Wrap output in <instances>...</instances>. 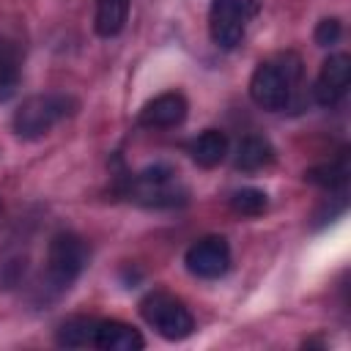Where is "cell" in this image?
<instances>
[{"mask_svg": "<svg viewBox=\"0 0 351 351\" xmlns=\"http://www.w3.org/2000/svg\"><path fill=\"white\" fill-rule=\"evenodd\" d=\"M186 154L200 167H217L228 156V137L219 129H206L186 143Z\"/></svg>", "mask_w": 351, "mask_h": 351, "instance_id": "obj_11", "label": "cell"}, {"mask_svg": "<svg viewBox=\"0 0 351 351\" xmlns=\"http://www.w3.org/2000/svg\"><path fill=\"white\" fill-rule=\"evenodd\" d=\"M186 269L200 277V280H219L230 269V247L222 236H206L197 239L186 255H184Z\"/></svg>", "mask_w": 351, "mask_h": 351, "instance_id": "obj_7", "label": "cell"}, {"mask_svg": "<svg viewBox=\"0 0 351 351\" xmlns=\"http://www.w3.org/2000/svg\"><path fill=\"white\" fill-rule=\"evenodd\" d=\"M274 162V148L266 137H258V134H250L239 143L236 148V170H244V173H255V170H263Z\"/></svg>", "mask_w": 351, "mask_h": 351, "instance_id": "obj_12", "label": "cell"}, {"mask_svg": "<svg viewBox=\"0 0 351 351\" xmlns=\"http://www.w3.org/2000/svg\"><path fill=\"white\" fill-rule=\"evenodd\" d=\"M25 269H27L25 258H11V261L0 263V288L3 291L16 288L22 282V277H25Z\"/></svg>", "mask_w": 351, "mask_h": 351, "instance_id": "obj_18", "label": "cell"}, {"mask_svg": "<svg viewBox=\"0 0 351 351\" xmlns=\"http://www.w3.org/2000/svg\"><path fill=\"white\" fill-rule=\"evenodd\" d=\"M126 197L151 208H173L186 203V186L178 181V173L173 167L154 165L129 178Z\"/></svg>", "mask_w": 351, "mask_h": 351, "instance_id": "obj_3", "label": "cell"}, {"mask_svg": "<svg viewBox=\"0 0 351 351\" xmlns=\"http://www.w3.org/2000/svg\"><path fill=\"white\" fill-rule=\"evenodd\" d=\"M145 346L143 335L123 324V321H96V335H93V348L101 351H140Z\"/></svg>", "mask_w": 351, "mask_h": 351, "instance_id": "obj_10", "label": "cell"}, {"mask_svg": "<svg viewBox=\"0 0 351 351\" xmlns=\"http://www.w3.org/2000/svg\"><path fill=\"white\" fill-rule=\"evenodd\" d=\"M186 110H189V104H186L184 93L167 90V93H159V96H154L151 101L143 104V110L137 115V123L145 126V129H173V126L184 123Z\"/></svg>", "mask_w": 351, "mask_h": 351, "instance_id": "obj_9", "label": "cell"}, {"mask_svg": "<svg viewBox=\"0 0 351 351\" xmlns=\"http://www.w3.org/2000/svg\"><path fill=\"white\" fill-rule=\"evenodd\" d=\"M88 263V247L77 233H55L47 247V269L44 285L52 293H63L74 285Z\"/></svg>", "mask_w": 351, "mask_h": 351, "instance_id": "obj_2", "label": "cell"}, {"mask_svg": "<svg viewBox=\"0 0 351 351\" xmlns=\"http://www.w3.org/2000/svg\"><path fill=\"white\" fill-rule=\"evenodd\" d=\"M266 206H269L266 192L255 189V186H244V189H236L230 195V208L241 217H261L266 211Z\"/></svg>", "mask_w": 351, "mask_h": 351, "instance_id": "obj_17", "label": "cell"}, {"mask_svg": "<svg viewBox=\"0 0 351 351\" xmlns=\"http://www.w3.org/2000/svg\"><path fill=\"white\" fill-rule=\"evenodd\" d=\"M140 315L165 340H184L195 332V318L189 307L167 291H151L140 302Z\"/></svg>", "mask_w": 351, "mask_h": 351, "instance_id": "obj_5", "label": "cell"}, {"mask_svg": "<svg viewBox=\"0 0 351 351\" xmlns=\"http://www.w3.org/2000/svg\"><path fill=\"white\" fill-rule=\"evenodd\" d=\"M129 16V0H96V33L101 38H112L123 30Z\"/></svg>", "mask_w": 351, "mask_h": 351, "instance_id": "obj_14", "label": "cell"}, {"mask_svg": "<svg viewBox=\"0 0 351 351\" xmlns=\"http://www.w3.org/2000/svg\"><path fill=\"white\" fill-rule=\"evenodd\" d=\"M348 176H351V167H348V154L340 151L335 159L324 162V165H315L304 173V181L321 186V189H329V192H337L348 184Z\"/></svg>", "mask_w": 351, "mask_h": 351, "instance_id": "obj_13", "label": "cell"}, {"mask_svg": "<svg viewBox=\"0 0 351 351\" xmlns=\"http://www.w3.org/2000/svg\"><path fill=\"white\" fill-rule=\"evenodd\" d=\"M247 11L244 0H211L208 5V33L219 49H233L244 38Z\"/></svg>", "mask_w": 351, "mask_h": 351, "instance_id": "obj_6", "label": "cell"}, {"mask_svg": "<svg viewBox=\"0 0 351 351\" xmlns=\"http://www.w3.org/2000/svg\"><path fill=\"white\" fill-rule=\"evenodd\" d=\"M340 33H343V27H340V22H337L335 16L321 19L318 27H315V44H318V47H332V44H337Z\"/></svg>", "mask_w": 351, "mask_h": 351, "instance_id": "obj_19", "label": "cell"}, {"mask_svg": "<svg viewBox=\"0 0 351 351\" xmlns=\"http://www.w3.org/2000/svg\"><path fill=\"white\" fill-rule=\"evenodd\" d=\"M299 58L293 52L280 55L277 60H263L250 77V99L269 112H280L288 107L293 96V85L299 80Z\"/></svg>", "mask_w": 351, "mask_h": 351, "instance_id": "obj_1", "label": "cell"}, {"mask_svg": "<svg viewBox=\"0 0 351 351\" xmlns=\"http://www.w3.org/2000/svg\"><path fill=\"white\" fill-rule=\"evenodd\" d=\"M19 85V52L0 41V101L8 99Z\"/></svg>", "mask_w": 351, "mask_h": 351, "instance_id": "obj_16", "label": "cell"}, {"mask_svg": "<svg viewBox=\"0 0 351 351\" xmlns=\"http://www.w3.org/2000/svg\"><path fill=\"white\" fill-rule=\"evenodd\" d=\"M93 335H96V318H69L66 324H60L55 340L63 348H88L93 346Z\"/></svg>", "mask_w": 351, "mask_h": 351, "instance_id": "obj_15", "label": "cell"}, {"mask_svg": "<svg viewBox=\"0 0 351 351\" xmlns=\"http://www.w3.org/2000/svg\"><path fill=\"white\" fill-rule=\"evenodd\" d=\"M77 101L66 93H38L19 104L14 112V132L25 140L44 137L55 123H60L66 115H71Z\"/></svg>", "mask_w": 351, "mask_h": 351, "instance_id": "obj_4", "label": "cell"}, {"mask_svg": "<svg viewBox=\"0 0 351 351\" xmlns=\"http://www.w3.org/2000/svg\"><path fill=\"white\" fill-rule=\"evenodd\" d=\"M348 85H351V58L337 52L321 63V71L313 85V96L321 107H335L348 93Z\"/></svg>", "mask_w": 351, "mask_h": 351, "instance_id": "obj_8", "label": "cell"}]
</instances>
